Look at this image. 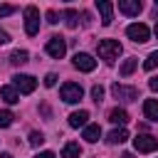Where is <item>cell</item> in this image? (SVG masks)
Returning <instances> with one entry per match:
<instances>
[{
  "label": "cell",
  "instance_id": "cell-1",
  "mask_svg": "<svg viewBox=\"0 0 158 158\" xmlns=\"http://www.w3.org/2000/svg\"><path fill=\"white\" fill-rule=\"evenodd\" d=\"M96 52H99V57H101L106 64H114V62L118 59V54H121V44H118L116 40H99Z\"/></svg>",
  "mask_w": 158,
  "mask_h": 158
},
{
  "label": "cell",
  "instance_id": "cell-2",
  "mask_svg": "<svg viewBox=\"0 0 158 158\" xmlns=\"http://www.w3.org/2000/svg\"><path fill=\"white\" fill-rule=\"evenodd\" d=\"M25 32L30 37H35L40 32V10L35 5H27L25 7Z\"/></svg>",
  "mask_w": 158,
  "mask_h": 158
},
{
  "label": "cell",
  "instance_id": "cell-3",
  "mask_svg": "<svg viewBox=\"0 0 158 158\" xmlns=\"http://www.w3.org/2000/svg\"><path fill=\"white\" fill-rule=\"evenodd\" d=\"M47 54L49 57H54V59H62L64 57V52H67V40L62 37V35H52L49 40H47Z\"/></svg>",
  "mask_w": 158,
  "mask_h": 158
},
{
  "label": "cell",
  "instance_id": "cell-4",
  "mask_svg": "<svg viewBox=\"0 0 158 158\" xmlns=\"http://www.w3.org/2000/svg\"><path fill=\"white\" fill-rule=\"evenodd\" d=\"M12 86L17 89V94H32L37 89V79L30 74H15L12 77Z\"/></svg>",
  "mask_w": 158,
  "mask_h": 158
},
{
  "label": "cell",
  "instance_id": "cell-5",
  "mask_svg": "<svg viewBox=\"0 0 158 158\" xmlns=\"http://www.w3.org/2000/svg\"><path fill=\"white\" fill-rule=\"evenodd\" d=\"M59 96H62V101H67V104H77V101L84 96V89H81L79 84H74V81H67V84H62Z\"/></svg>",
  "mask_w": 158,
  "mask_h": 158
},
{
  "label": "cell",
  "instance_id": "cell-6",
  "mask_svg": "<svg viewBox=\"0 0 158 158\" xmlns=\"http://www.w3.org/2000/svg\"><path fill=\"white\" fill-rule=\"evenodd\" d=\"M126 35H128V40H133L136 44H143V42H148L151 30H148L143 22H133V25H128V27H126Z\"/></svg>",
  "mask_w": 158,
  "mask_h": 158
},
{
  "label": "cell",
  "instance_id": "cell-7",
  "mask_svg": "<svg viewBox=\"0 0 158 158\" xmlns=\"http://www.w3.org/2000/svg\"><path fill=\"white\" fill-rule=\"evenodd\" d=\"M133 148L138 153H153L158 148V138L156 136H148V133H141V136L133 138Z\"/></svg>",
  "mask_w": 158,
  "mask_h": 158
},
{
  "label": "cell",
  "instance_id": "cell-8",
  "mask_svg": "<svg viewBox=\"0 0 158 158\" xmlns=\"http://www.w3.org/2000/svg\"><path fill=\"white\" fill-rule=\"evenodd\" d=\"M111 94L118 101H136L138 99V89L136 86H123V84H114L111 86Z\"/></svg>",
  "mask_w": 158,
  "mask_h": 158
},
{
  "label": "cell",
  "instance_id": "cell-9",
  "mask_svg": "<svg viewBox=\"0 0 158 158\" xmlns=\"http://www.w3.org/2000/svg\"><path fill=\"white\" fill-rule=\"evenodd\" d=\"M74 67H77L79 72H94L96 59H94L91 54H86V52H77V54H74Z\"/></svg>",
  "mask_w": 158,
  "mask_h": 158
},
{
  "label": "cell",
  "instance_id": "cell-10",
  "mask_svg": "<svg viewBox=\"0 0 158 158\" xmlns=\"http://www.w3.org/2000/svg\"><path fill=\"white\" fill-rule=\"evenodd\" d=\"M96 10L101 12V25L109 27V25L114 22V5H111L109 0H96Z\"/></svg>",
  "mask_w": 158,
  "mask_h": 158
},
{
  "label": "cell",
  "instance_id": "cell-11",
  "mask_svg": "<svg viewBox=\"0 0 158 158\" xmlns=\"http://www.w3.org/2000/svg\"><path fill=\"white\" fill-rule=\"evenodd\" d=\"M141 2L138 0H118V10L123 12V15H128V17H133V15H138L141 12Z\"/></svg>",
  "mask_w": 158,
  "mask_h": 158
},
{
  "label": "cell",
  "instance_id": "cell-12",
  "mask_svg": "<svg viewBox=\"0 0 158 158\" xmlns=\"http://www.w3.org/2000/svg\"><path fill=\"white\" fill-rule=\"evenodd\" d=\"M143 116L148 121H158V99H146L143 101Z\"/></svg>",
  "mask_w": 158,
  "mask_h": 158
},
{
  "label": "cell",
  "instance_id": "cell-13",
  "mask_svg": "<svg viewBox=\"0 0 158 158\" xmlns=\"http://www.w3.org/2000/svg\"><path fill=\"white\" fill-rule=\"evenodd\" d=\"M86 118H89V111H84V109H79V111H72V114H69V126H72V128L86 126Z\"/></svg>",
  "mask_w": 158,
  "mask_h": 158
},
{
  "label": "cell",
  "instance_id": "cell-14",
  "mask_svg": "<svg viewBox=\"0 0 158 158\" xmlns=\"http://www.w3.org/2000/svg\"><path fill=\"white\" fill-rule=\"evenodd\" d=\"M0 96H2V101H7V104H17L20 101V94H17V89L10 84V86H2L0 89Z\"/></svg>",
  "mask_w": 158,
  "mask_h": 158
},
{
  "label": "cell",
  "instance_id": "cell-15",
  "mask_svg": "<svg viewBox=\"0 0 158 158\" xmlns=\"http://www.w3.org/2000/svg\"><path fill=\"white\" fill-rule=\"evenodd\" d=\"M109 121H111V123H121V126L128 123V114H126V109H118V106L111 109V111H109Z\"/></svg>",
  "mask_w": 158,
  "mask_h": 158
},
{
  "label": "cell",
  "instance_id": "cell-16",
  "mask_svg": "<svg viewBox=\"0 0 158 158\" xmlns=\"http://www.w3.org/2000/svg\"><path fill=\"white\" fill-rule=\"evenodd\" d=\"M99 136H101V128H99V123H89V126H84V141H89V143H96V141H99Z\"/></svg>",
  "mask_w": 158,
  "mask_h": 158
},
{
  "label": "cell",
  "instance_id": "cell-17",
  "mask_svg": "<svg viewBox=\"0 0 158 158\" xmlns=\"http://www.w3.org/2000/svg\"><path fill=\"white\" fill-rule=\"evenodd\" d=\"M126 138H128V131H126L123 126H121V128H114V131L106 136V141H109L111 146H116V143H123Z\"/></svg>",
  "mask_w": 158,
  "mask_h": 158
},
{
  "label": "cell",
  "instance_id": "cell-18",
  "mask_svg": "<svg viewBox=\"0 0 158 158\" xmlns=\"http://www.w3.org/2000/svg\"><path fill=\"white\" fill-rule=\"evenodd\" d=\"M81 156V148H79V143H64V148H62V158H79Z\"/></svg>",
  "mask_w": 158,
  "mask_h": 158
},
{
  "label": "cell",
  "instance_id": "cell-19",
  "mask_svg": "<svg viewBox=\"0 0 158 158\" xmlns=\"http://www.w3.org/2000/svg\"><path fill=\"white\" fill-rule=\"evenodd\" d=\"M30 59V54L25 52V49H15L12 54H10V64H15V67H20V64H25Z\"/></svg>",
  "mask_w": 158,
  "mask_h": 158
},
{
  "label": "cell",
  "instance_id": "cell-20",
  "mask_svg": "<svg viewBox=\"0 0 158 158\" xmlns=\"http://www.w3.org/2000/svg\"><path fill=\"white\" fill-rule=\"evenodd\" d=\"M64 20H67V27L74 30V27H77V20H79V12H77L74 7H67V10H64Z\"/></svg>",
  "mask_w": 158,
  "mask_h": 158
},
{
  "label": "cell",
  "instance_id": "cell-21",
  "mask_svg": "<svg viewBox=\"0 0 158 158\" xmlns=\"http://www.w3.org/2000/svg\"><path fill=\"white\" fill-rule=\"evenodd\" d=\"M136 64H138V59H136V57H128V59L121 64V77H128V74H133Z\"/></svg>",
  "mask_w": 158,
  "mask_h": 158
},
{
  "label": "cell",
  "instance_id": "cell-22",
  "mask_svg": "<svg viewBox=\"0 0 158 158\" xmlns=\"http://www.w3.org/2000/svg\"><path fill=\"white\" fill-rule=\"evenodd\" d=\"M156 67H158V52H151V54L146 57V62H143V69L151 72V69H156Z\"/></svg>",
  "mask_w": 158,
  "mask_h": 158
},
{
  "label": "cell",
  "instance_id": "cell-23",
  "mask_svg": "<svg viewBox=\"0 0 158 158\" xmlns=\"http://www.w3.org/2000/svg\"><path fill=\"white\" fill-rule=\"evenodd\" d=\"M12 121H15V114H12V111H7V109L0 111V128H7Z\"/></svg>",
  "mask_w": 158,
  "mask_h": 158
},
{
  "label": "cell",
  "instance_id": "cell-24",
  "mask_svg": "<svg viewBox=\"0 0 158 158\" xmlns=\"http://www.w3.org/2000/svg\"><path fill=\"white\" fill-rule=\"evenodd\" d=\"M42 143H44V136H42L40 131H32V133H30V146L37 148V146H42Z\"/></svg>",
  "mask_w": 158,
  "mask_h": 158
},
{
  "label": "cell",
  "instance_id": "cell-25",
  "mask_svg": "<svg viewBox=\"0 0 158 158\" xmlns=\"http://www.w3.org/2000/svg\"><path fill=\"white\" fill-rule=\"evenodd\" d=\"M101 96H104V86H99V84H96V86L91 89V99L99 104V101H101Z\"/></svg>",
  "mask_w": 158,
  "mask_h": 158
},
{
  "label": "cell",
  "instance_id": "cell-26",
  "mask_svg": "<svg viewBox=\"0 0 158 158\" xmlns=\"http://www.w3.org/2000/svg\"><path fill=\"white\" fill-rule=\"evenodd\" d=\"M47 22H49V25H57V22H59L57 10H47Z\"/></svg>",
  "mask_w": 158,
  "mask_h": 158
},
{
  "label": "cell",
  "instance_id": "cell-27",
  "mask_svg": "<svg viewBox=\"0 0 158 158\" xmlns=\"http://www.w3.org/2000/svg\"><path fill=\"white\" fill-rule=\"evenodd\" d=\"M15 12V5H0V17H7Z\"/></svg>",
  "mask_w": 158,
  "mask_h": 158
},
{
  "label": "cell",
  "instance_id": "cell-28",
  "mask_svg": "<svg viewBox=\"0 0 158 158\" xmlns=\"http://www.w3.org/2000/svg\"><path fill=\"white\" fill-rule=\"evenodd\" d=\"M54 84H57V74H54V72H49V74L44 77V86H54Z\"/></svg>",
  "mask_w": 158,
  "mask_h": 158
},
{
  "label": "cell",
  "instance_id": "cell-29",
  "mask_svg": "<svg viewBox=\"0 0 158 158\" xmlns=\"http://www.w3.org/2000/svg\"><path fill=\"white\" fill-rule=\"evenodd\" d=\"M7 42H10V35H7V32L0 27V44H7Z\"/></svg>",
  "mask_w": 158,
  "mask_h": 158
},
{
  "label": "cell",
  "instance_id": "cell-30",
  "mask_svg": "<svg viewBox=\"0 0 158 158\" xmlns=\"http://www.w3.org/2000/svg\"><path fill=\"white\" fill-rule=\"evenodd\" d=\"M35 158H57V156H54L52 151H42V153H37Z\"/></svg>",
  "mask_w": 158,
  "mask_h": 158
},
{
  "label": "cell",
  "instance_id": "cell-31",
  "mask_svg": "<svg viewBox=\"0 0 158 158\" xmlns=\"http://www.w3.org/2000/svg\"><path fill=\"white\" fill-rule=\"evenodd\" d=\"M148 86H151L153 91H158V77H153V79H148Z\"/></svg>",
  "mask_w": 158,
  "mask_h": 158
},
{
  "label": "cell",
  "instance_id": "cell-32",
  "mask_svg": "<svg viewBox=\"0 0 158 158\" xmlns=\"http://www.w3.org/2000/svg\"><path fill=\"white\" fill-rule=\"evenodd\" d=\"M0 158H12V156L10 153H0Z\"/></svg>",
  "mask_w": 158,
  "mask_h": 158
},
{
  "label": "cell",
  "instance_id": "cell-33",
  "mask_svg": "<svg viewBox=\"0 0 158 158\" xmlns=\"http://www.w3.org/2000/svg\"><path fill=\"white\" fill-rule=\"evenodd\" d=\"M121 158H133V153H123V156H121Z\"/></svg>",
  "mask_w": 158,
  "mask_h": 158
},
{
  "label": "cell",
  "instance_id": "cell-34",
  "mask_svg": "<svg viewBox=\"0 0 158 158\" xmlns=\"http://www.w3.org/2000/svg\"><path fill=\"white\" fill-rule=\"evenodd\" d=\"M156 37H158V22H156Z\"/></svg>",
  "mask_w": 158,
  "mask_h": 158
},
{
  "label": "cell",
  "instance_id": "cell-35",
  "mask_svg": "<svg viewBox=\"0 0 158 158\" xmlns=\"http://www.w3.org/2000/svg\"><path fill=\"white\" fill-rule=\"evenodd\" d=\"M156 5H158V0H156Z\"/></svg>",
  "mask_w": 158,
  "mask_h": 158
}]
</instances>
